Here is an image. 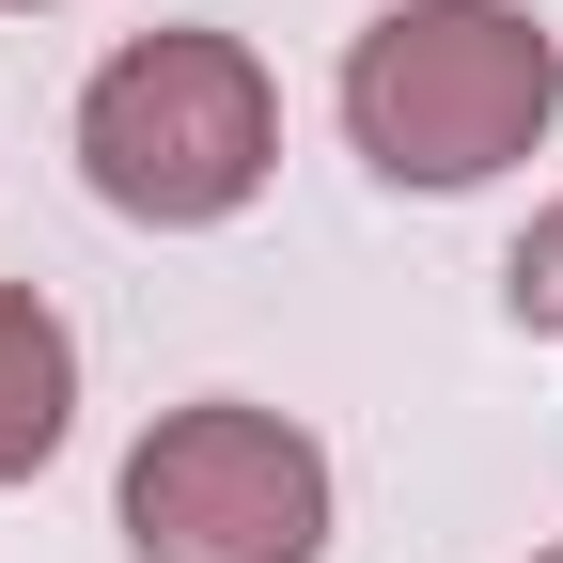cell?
Wrapping results in <instances>:
<instances>
[{
	"mask_svg": "<svg viewBox=\"0 0 563 563\" xmlns=\"http://www.w3.org/2000/svg\"><path fill=\"white\" fill-rule=\"evenodd\" d=\"M548 110H563V47L517 0H391L344 47V141L391 188H485L548 141Z\"/></svg>",
	"mask_w": 563,
	"mask_h": 563,
	"instance_id": "1",
	"label": "cell"
},
{
	"mask_svg": "<svg viewBox=\"0 0 563 563\" xmlns=\"http://www.w3.org/2000/svg\"><path fill=\"white\" fill-rule=\"evenodd\" d=\"M266 157H282V95H266V63L235 32H141L79 95V173H95L110 220L203 235L266 188Z\"/></svg>",
	"mask_w": 563,
	"mask_h": 563,
	"instance_id": "2",
	"label": "cell"
},
{
	"mask_svg": "<svg viewBox=\"0 0 563 563\" xmlns=\"http://www.w3.org/2000/svg\"><path fill=\"white\" fill-rule=\"evenodd\" d=\"M125 548L141 563H313L329 548V454L282 407H157L125 454Z\"/></svg>",
	"mask_w": 563,
	"mask_h": 563,
	"instance_id": "3",
	"label": "cell"
},
{
	"mask_svg": "<svg viewBox=\"0 0 563 563\" xmlns=\"http://www.w3.org/2000/svg\"><path fill=\"white\" fill-rule=\"evenodd\" d=\"M79 422V329H63L32 282H0V485H32Z\"/></svg>",
	"mask_w": 563,
	"mask_h": 563,
	"instance_id": "4",
	"label": "cell"
},
{
	"mask_svg": "<svg viewBox=\"0 0 563 563\" xmlns=\"http://www.w3.org/2000/svg\"><path fill=\"white\" fill-rule=\"evenodd\" d=\"M501 298H517V329H563V203L517 235V266H501Z\"/></svg>",
	"mask_w": 563,
	"mask_h": 563,
	"instance_id": "5",
	"label": "cell"
},
{
	"mask_svg": "<svg viewBox=\"0 0 563 563\" xmlns=\"http://www.w3.org/2000/svg\"><path fill=\"white\" fill-rule=\"evenodd\" d=\"M548 563H563V548H548Z\"/></svg>",
	"mask_w": 563,
	"mask_h": 563,
	"instance_id": "6",
	"label": "cell"
}]
</instances>
